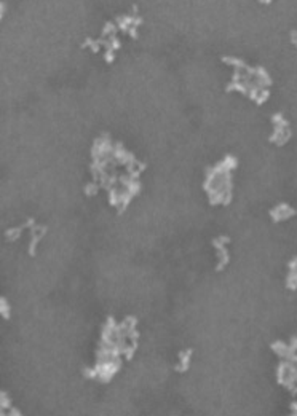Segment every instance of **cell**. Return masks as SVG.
<instances>
[{
    "instance_id": "obj_2",
    "label": "cell",
    "mask_w": 297,
    "mask_h": 416,
    "mask_svg": "<svg viewBox=\"0 0 297 416\" xmlns=\"http://www.w3.org/2000/svg\"><path fill=\"white\" fill-rule=\"evenodd\" d=\"M225 242H228L227 238H219V239L214 241V246H216V249L219 251V258H221V263H219L218 270H222L227 265V262H228V253H227V249H225V246H227Z\"/></svg>"
},
{
    "instance_id": "obj_3",
    "label": "cell",
    "mask_w": 297,
    "mask_h": 416,
    "mask_svg": "<svg viewBox=\"0 0 297 416\" xmlns=\"http://www.w3.org/2000/svg\"><path fill=\"white\" fill-rule=\"evenodd\" d=\"M190 354H192V351L188 349V351H186V352H182L181 354V365L178 367L181 372H184V370H187V367H188V362H190Z\"/></svg>"
},
{
    "instance_id": "obj_5",
    "label": "cell",
    "mask_w": 297,
    "mask_h": 416,
    "mask_svg": "<svg viewBox=\"0 0 297 416\" xmlns=\"http://www.w3.org/2000/svg\"><path fill=\"white\" fill-rule=\"evenodd\" d=\"M291 408H293V410H294V413L297 415V402H294L293 405H291Z\"/></svg>"
},
{
    "instance_id": "obj_4",
    "label": "cell",
    "mask_w": 297,
    "mask_h": 416,
    "mask_svg": "<svg viewBox=\"0 0 297 416\" xmlns=\"http://www.w3.org/2000/svg\"><path fill=\"white\" fill-rule=\"evenodd\" d=\"M0 303H2V316H3V317H7V319H8V316H10L8 311H10V308H8L7 300L2 298V300H0Z\"/></svg>"
},
{
    "instance_id": "obj_1",
    "label": "cell",
    "mask_w": 297,
    "mask_h": 416,
    "mask_svg": "<svg viewBox=\"0 0 297 416\" xmlns=\"http://www.w3.org/2000/svg\"><path fill=\"white\" fill-rule=\"evenodd\" d=\"M296 211L291 209V206L288 204H279L277 206L275 209L270 211V216L273 217V220L275 222H279V220H284V218H289L291 216H294Z\"/></svg>"
}]
</instances>
